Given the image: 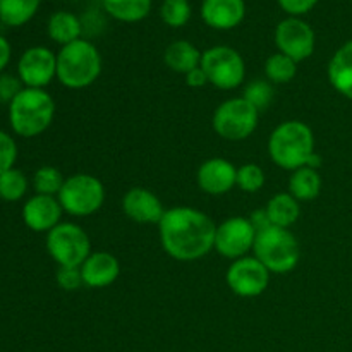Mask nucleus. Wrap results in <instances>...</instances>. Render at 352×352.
Returning a JSON list of instances; mask_svg holds the SVG:
<instances>
[{"instance_id":"1","label":"nucleus","mask_w":352,"mask_h":352,"mask_svg":"<svg viewBox=\"0 0 352 352\" xmlns=\"http://www.w3.org/2000/svg\"><path fill=\"white\" fill-rule=\"evenodd\" d=\"M217 223L201 210L175 206L165 210L158 236L165 253L174 260L188 263L205 258L215 246Z\"/></svg>"},{"instance_id":"2","label":"nucleus","mask_w":352,"mask_h":352,"mask_svg":"<svg viewBox=\"0 0 352 352\" xmlns=\"http://www.w3.org/2000/svg\"><path fill=\"white\" fill-rule=\"evenodd\" d=\"M268 157L282 170L294 172L306 167L315 150V134L306 122L285 120L272 131L267 143Z\"/></svg>"},{"instance_id":"3","label":"nucleus","mask_w":352,"mask_h":352,"mask_svg":"<svg viewBox=\"0 0 352 352\" xmlns=\"http://www.w3.org/2000/svg\"><path fill=\"white\" fill-rule=\"evenodd\" d=\"M55 100L47 89L24 88L9 103V124L21 138H36L52 126Z\"/></svg>"},{"instance_id":"4","label":"nucleus","mask_w":352,"mask_h":352,"mask_svg":"<svg viewBox=\"0 0 352 352\" xmlns=\"http://www.w3.org/2000/svg\"><path fill=\"white\" fill-rule=\"evenodd\" d=\"M102 55L88 40H76L57 54V81L69 89H85L102 74Z\"/></svg>"},{"instance_id":"5","label":"nucleus","mask_w":352,"mask_h":352,"mask_svg":"<svg viewBox=\"0 0 352 352\" xmlns=\"http://www.w3.org/2000/svg\"><path fill=\"white\" fill-rule=\"evenodd\" d=\"M253 256L258 258L270 274L284 275L298 267L301 246L291 230L270 226L256 232Z\"/></svg>"},{"instance_id":"6","label":"nucleus","mask_w":352,"mask_h":352,"mask_svg":"<svg viewBox=\"0 0 352 352\" xmlns=\"http://www.w3.org/2000/svg\"><path fill=\"white\" fill-rule=\"evenodd\" d=\"M57 199L67 215L89 217L105 203V186L91 174H72L65 177Z\"/></svg>"},{"instance_id":"7","label":"nucleus","mask_w":352,"mask_h":352,"mask_svg":"<svg viewBox=\"0 0 352 352\" xmlns=\"http://www.w3.org/2000/svg\"><path fill=\"white\" fill-rule=\"evenodd\" d=\"M45 246L57 267H81L93 253L91 239L86 230L74 222H60L47 232Z\"/></svg>"},{"instance_id":"8","label":"nucleus","mask_w":352,"mask_h":352,"mask_svg":"<svg viewBox=\"0 0 352 352\" xmlns=\"http://www.w3.org/2000/svg\"><path fill=\"white\" fill-rule=\"evenodd\" d=\"M260 112L243 96L226 100L215 109L212 127L226 141H244L256 131Z\"/></svg>"},{"instance_id":"9","label":"nucleus","mask_w":352,"mask_h":352,"mask_svg":"<svg viewBox=\"0 0 352 352\" xmlns=\"http://www.w3.org/2000/svg\"><path fill=\"white\" fill-rule=\"evenodd\" d=\"M208 78V85L222 91L239 88L246 79V62L243 55L232 47L217 45L201 55V65Z\"/></svg>"},{"instance_id":"10","label":"nucleus","mask_w":352,"mask_h":352,"mask_svg":"<svg viewBox=\"0 0 352 352\" xmlns=\"http://www.w3.org/2000/svg\"><path fill=\"white\" fill-rule=\"evenodd\" d=\"M272 274L258 258L248 256L230 261L226 272V284L239 298H258L270 285Z\"/></svg>"},{"instance_id":"11","label":"nucleus","mask_w":352,"mask_h":352,"mask_svg":"<svg viewBox=\"0 0 352 352\" xmlns=\"http://www.w3.org/2000/svg\"><path fill=\"white\" fill-rule=\"evenodd\" d=\"M254 241H256V229L248 217H229L217 226L213 250L220 256L234 261L248 256L253 251Z\"/></svg>"},{"instance_id":"12","label":"nucleus","mask_w":352,"mask_h":352,"mask_svg":"<svg viewBox=\"0 0 352 352\" xmlns=\"http://www.w3.org/2000/svg\"><path fill=\"white\" fill-rule=\"evenodd\" d=\"M275 45L278 52L292 60H306L313 55L316 45V36L313 28L301 17H291L280 21L275 30Z\"/></svg>"},{"instance_id":"13","label":"nucleus","mask_w":352,"mask_h":352,"mask_svg":"<svg viewBox=\"0 0 352 352\" xmlns=\"http://www.w3.org/2000/svg\"><path fill=\"white\" fill-rule=\"evenodd\" d=\"M17 76L24 88L45 89L57 79V54L47 47H31L17 62Z\"/></svg>"},{"instance_id":"14","label":"nucleus","mask_w":352,"mask_h":352,"mask_svg":"<svg viewBox=\"0 0 352 352\" xmlns=\"http://www.w3.org/2000/svg\"><path fill=\"white\" fill-rule=\"evenodd\" d=\"M196 182L205 195L223 196L236 188L237 167L227 158H208L198 167Z\"/></svg>"},{"instance_id":"15","label":"nucleus","mask_w":352,"mask_h":352,"mask_svg":"<svg viewBox=\"0 0 352 352\" xmlns=\"http://www.w3.org/2000/svg\"><path fill=\"white\" fill-rule=\"evenodd\" d=\"M122 212L141 226H158L165 208L162 199L146 188H131L122 198Z\"/></svg>"},{"instance_id":"16","label":"nucleus","mask_w":352,"mask_h":352,"mask_svg":"<svg viewBox=\"0 0 352 352\" xmlns=\"http://www.w3.org/2000/svg\"><path fill=\"white\" fill-rule=\"evenodd\" d=\"M23 222L33 232H50L62 222V210L57 196L34 195L23 205Z\"/></svg>"},{"instance_id":"17","label":"nucleus","mask_w":352,"mask_h":352,"mask_svg":"<svg viewBox=\"0 0 352 352\" xmlns=\"http://www.w3.org/2000/svg\"><path fill=\"white\" fill-rule=\"evenodd\" d=\"M81 275L85 287H110L120 275V261L109 251H95L81 265Z\"/></svg>"},{"instance_id":"18","label":"nucleus","mask_w":352,"mask_h":352,"mask_svg":"<svg viewBox=\"0 0 352 352\" xmlns=\"http://www.w3.org/2000/svg\"><path fill=\"white\" fill-rule=\"evenodd\" d=\"M246 17L244 0H203L201 19L206 26L219 31L234 30Z\"/></svg>"},{"instance_id":"19","label":"nucleus","mask_w":352,"mask_h":352,"mask_svg":"<svg viewBox=\"0 0 352 352\" xmlns=\"http://www.w3.org/2000/svg\"><path fill=\"white\" fill-rule=\"evenodd\" d=\"M329 81L337 93L352 100V40L346 41L329 62Z\"/></svg>"},{"instance_id":"20","label":"nucleus","mask_w":352,"mask_h":352,"mask_svg":"<svg viewBox=\"0 0 352 352\" xmlns=\"http://www.w3.org/2000/svg\"><path fill=\"white\" fill-rule=\"evenodd\" d=\"M201 55L203 52H199L191 41L177 40L165 48L164 62L172 72L186 76L201 65Z\"/></svg>"},{"instance_id":"21","label":"nucleus","mask_w":352,"mask_h":352,"mask_svg":"<svg viewBox=\"0 0 352 352\" xmlns=\"http://www.w3.org/2000/svg\"><path fill=\"white\" fill-rule=\"evenodd\" d=\"M265 212H267L272 226L291 229L301 217V203L289 191L277 192V195L268 199Z\"/></svg>"},{"instance_id":"22","label":"nucleus","mask_w":352,"mask_h":352,"mask_svg":"<svg viewBox=\"0 0 352 352\" xmlns=\"http://www.w3.org/2000/svg\"><path fill=\"white\" fill-rule=\"evenodd\" d=\"M47 31L50 40H54L55 43L65 45L72 43L76 40H81V21L76 14L67 12V10H58V12L52 14L50 19H48Z\"/></svg>"},{"instance_id":"23","label":"nucleus","mask_w":352,"mask_h":352,"mask_svg":"<svg viewBox=\"0 0 352 352\" xmlns=\"http://www.w3.org/2000/svg\"><path fill=\"white\" fill-rule=\"evenodd\" d=\"M320 191H322V175H320L318 168L301 167L298 170L291 172L289 192L299 203L313 201L315 198H318Z\"/></svg>"},{"instance_id":"24","label":"nucleus","mask_w":352,"mask_h":352,"mask_svg":"<svg viewBox=\"0 0 352 352\" xmlns=\"http://www.w3.org/2000/svg\"><path fill=\"white\" fill-rule=\"evenodd\" d=\"M41 0H0V23L19 28L30 23L40 9Z\"/></svg>"},{"instance_id":"25","label":"nucleus","mask_w":352,"mask_h":352,"mask_svg":"<svg viewBox=\"0 0 352 352\" xmlns=\"http://www.w3.org/2000/svg\"><path fill=\"white\" fill-rule=\"evenodd\" d=\"M103 9L122 23H140L150 14L151 0H102Z\"/></svg>"},{"instance_id":"26","label":"nucleus","mask_w":352,"mask_h":352,"mask_svg":"<svg viewBox=\"0 0 352 352\" xmlns=\"http://www.w3.org/2000/svg\"><path fill=\"white\" fill-rule=\"evenodd\" d=\"M298 76V62L287 55L272 54L265 62V79L272 85H287Z\"/></svg>"},{"instance_id":"27","label":"nucleus","mask_w":352,"mask_h":352,"mask_svg":"<svg viewBox=\"0 0 352 352\" xmlns=\"http://www.w3.org/2000/svg\"><path fill=\"white\" fill-rule=\"evenodd\" d=\"M28 182L26 174L19 168L12 167L0 174V199L9 203H16L23 199L28 192Z\"/></svg>"},{"instance_id":"28","label":"nucleus","mask_w":352,"mask_h":352,"mask_svg":"<svg viewBox=\"0 0 352 352\" xmlns=\"http://www.w3.org/2000/svg\"><path fill=\"white\" fill-rule=\"evenodd\" d=\"M65 177L57 167L52 165H43L33 174V189L34 195L45 196H58L62 186H64Z\"/></svg>"},{"instance_id":"29","label":"nucleus","mask_w":352,"mask_h":352,"mask_svg":"<svg viewBox=\"0 0 352 352\" xmlns=\"http://www.w3.org/2000/svg\"><path fill=\"white\" fill-rule=\"evenodd\" d=\"M274 85L267 79H253L244 86L243 98L250 102L258 112H263L274 102Z\"/></svg>"},{"instance_id":"30","label":"nucleus","mask_w":352,"mask_h":352,"mask_svg":"<svg viewBox=\"0 0 352 352\" xmlns=\"http://www.w3.org/2000/svg\"><path fill=\"white\" fill-rule=\"evenodd\" d=\"M160 16L167 26L182 28L191 19V6L188 0H164Z\"/></svg>"},{"instance_id":"31","label":"nucleus","mask_w":352,"mask_h":352,"mask_svg":"<svg viewBox=\"0 0 352 352\" xmlns=\"http://www.w3.org/2000/svg\"><path fill=\"white\" fill-rule=\"evenodd\" d=\"M265 186V172L256 164H244L237 167L236 188L244 192H258Z\"/></svg>"},{"instance_id":"32","label":"nucleus","mask_w":352,"mask_h":352,"mask_svg":"<svg viewBox=\"0 0 352 352\" xmlns=\"http://www.w3.org/2000/svg\"><path fill=\"white\" fill-rule=\"evenodd\" d=\"M55 280H57L58 287L62 291L67 292H74L85 285L81 275V267H57Z\"/></svg>"},{"instance_id":"33","label":"nucleus","mask_w":352,"mask_h":352,"mask_svg":"<svg viewBox=\"0 0 352 352\" xmlns=\"http://www.w3.org/2000/svg\"><path fill=\"white\" fill-rule=\"evenodd\" d=\"M17 160V143L9 133L0 129V174L14 167Z\"/></svg>"},{"instance_id":"34","label":"nucleus","mask_w":352,"mask_h":352,"mask_svg":"<svg viewBox=\"0 0 352 352\" xmlns=\"http://www.w3.org/2000/svg\"><path fill=\"white\" fill-rule=\"evenodd\" d=\"M24 89L19 76L0 74V102L10 103Z\"/></svg>"},{"instance_id":"35","label":"nucleus","mask_w":352,"mask_h":352,"mask_svg":"<svg viewBox=\"0 0 352 352\" xmlns=\"http://www.w3.org/2000/svg\"><path fill=\"white\" fill-rule=\"evenodd\" d=\"M316 3H318V0H278V6L282 7V10L287 12L291 17L308 14L309 10L315 9Z\"/></svg>"},{"instance_id":"36","label":"nucleus","mask_w":352,"mask_h":352,"mask_svg":"<svg viewBox=\"0 0 352 352\" xmlns=\"http://www.w3.org/2000/svg\"><path fill=\"white\" fill-rule=\"evenodd\" d=\"M186 79V85L189 86V88H203V86L208 85V78H206L205 71H203L201 67L195 69V71L188 72V74L184 76Z\"/></svg>"},{"instance_id":"37","label":"nucleus","mask_w":352,"mask_h":352,"mask_svg":"<svg viewBox=\"0 0 352 352\" xmlns=\"http://www.w3.org/2000/svg\"><path fill=\"white\" fill-rule=\"evenodd\" d=\"M250 219V222L253 223V227L256 229V232H260V230L267 229V227H270V220H268V215L267 212L263 210H256V212L251 213V217H248Z\"/></svg>"},{"instance_id":"38","label":"nucleus","mask_w":352,"mask_h":352,"mask_svg":"<svg viewBox=\"0 0 352 352\" xmlns=\"http://www.w3.org/2000/svg\"><path fill=\"white\" fill-rule=\"evenodd\" d=\"M10 55H12L10 43L2 36V34H0V74H2V71L7 67V64L10 62Z\"/></svg>"}]
</instances>
